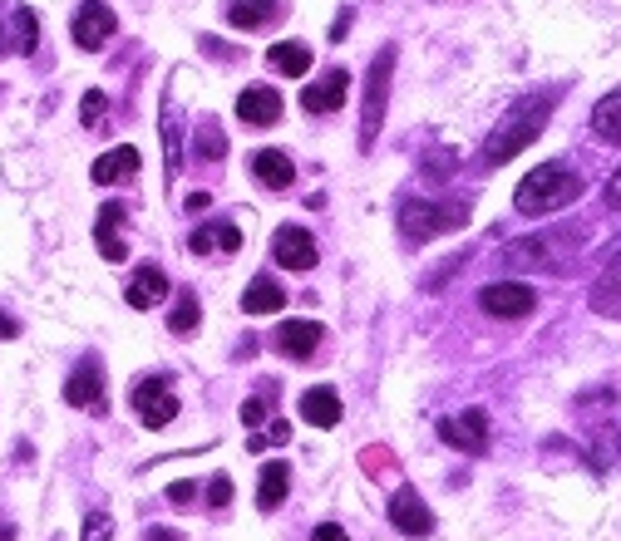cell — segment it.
<instances>
[{
	"mask_svg": "<svg viewBox=\"0 0 621 541\" xmlns=\"http://www.w3.org/2000/svg\"><path fill=\"white\" fill-rule=\"evenodd\" d=\"M553 104H557V94H533V99L508 108V114L493 124L489 139H483L479 168L493 172V168H504V163H514L523 149H533V139L547 128V118H553Z\"/></svg>",
	"mask_w": 621,
	"mask_h": 541,
	"instance_id": "6da1fadb",
	"label": "cell"
},
{
	"mask_svg": "<svg viewBox=\"0 0 621 541\" xmlns=\"http://www.w3.org/2000/svg\"><path fill=\"white\" fill-rule=\"evenodd\" d=\"M578 197H582L578 168H572V163H562V158H553V163L533 168L523 182H518L514 207L523 217H553V212H562V207H572Z\"/></svg>",
	"mask_w": 621,
	"mask_h": 541,
	"instance_id": "7a4b0ae2",
	"label": "cell"
},
{
	"mask_svg": "<svg viewBox=\"0 0 621 541\" xmlns=\"http://www.w3.org/2000/svg\"><path fill=\"white\" fill-rule=\"evenodd\" d=\"M582 246H587V232H582V227H553V232H533V236L508 242L504 261L523 266V271H557V276H568Z\"/></svg>",
	"mask_w": 621,
	"mask_h": 541,
	"instance_id": "3957f363",
	"label": "cell"
},
{
	"mask_svg": "<svg viewBox=\"0 0 621 541\" xmlns=\"http://www.w3.org/2000/svg\"><path fill=\"white\" fill-rule=\"evenodd\" d=\"M469 222V202H434V197H405L400 202V232L409 242H429V236L459 232Z\"/></svg>",
	"mask_w": 621,
	"mask_h": 541,
	"instance_id": "277c9868",
	"label": "cell"
},
{
	"mask_svg": "<svg viewBox=\"0 0 621 541\" xmlns=\"http://www.w3.org/2000/svg\"><path fill=\"white\" fill-rule=\"evenodd\" d=\"M390 75H395V44L370 60V75H365V104H360V153L376 149L380 124H385V104H390Z\"/></svg>",
	"mask_w": 621,
	"mask_h": 541,
	"instance_id": "5b68a950",
	"label": "cell"
},
{
	"mask_svg": "<svg viewBox=\"0 0 621 541\" xmlns=\"http://www.w3.org/2000/svg\"><path fill=\"white\" fill-rule=\"evenodd\" d=\"M479 306L498 320H523L537 310V291L528 281H493V286L479 291Z\"/></svg>",
	"mask_w": 621,
	"mask_h": 541,
	"instance_id": "8992f818",
	"label": "cell"
},
{
	"mask_svg": "<svg viewBox=\"0 0 621 541\" xmlns=\"http://www.w3.org/2000/svg\"><path fill=\"white\" fill-rule=\"evenodd\" d=\"M271 256H277L281 271H301V276H306L310 266H316V242H310L306 227L287 222V227H277V236H271Z\"/></svg>",
	"mask_w": 621,
	"mask_h": 541,
	"instance_id": "52a82bcc",
	"label": "cell"
},
{
	"mask_svg": "<svg viewBox=\"0 0 621 541\" xmlns=\"http://www.w3.org/2000/svg\"><path fill=\"white\" fill-rule=\"evenodd\" d=\"M134 409H139L143 428H163L178 418V394L168 389V379H143L134 389Z\"/></svg>",
	"mask_w": 621,
	"mask_h": 541,
	"instance_id": "ba28073f",
	"label": "cell"
},
{
	"mask_svg": "<svg viewBox=\"0 0 621 541\" xmlns=\"http://www.w3.org/2000/svg\"><path fill=\"white\" fill-rule=\"evenodd\" d=\"M114 30H118V21H114V11H109L104 0H85V5L75 11V44L79 50H89V54L104 50Z\"/></svg>",
	"mask_w": 621,
	"mask_h": 541,
	"instance_id": "9c48e42d",
	"label": "cell"
},
{
	"mask_svg": "<svg viewBox=\"0 0 621 541\" xmlns=\"http://www.w3.org/2000/svg\"><path fill=\"white\" fill-rule=\"evenodd\" d=\"M440 438L449 448H464V453H483L489 448V414L483 409H464L454 418H440Z\"/></svg>",
	"mask_w": 621,
	"mask_h": 541,
	"instance_id": "30bf717a",
	"label": "cell"
},
{
	"mask_svg": "<svg viewBox=\"0 0 621 541\" xmlns=\"http://www.w3.org/2000/svg\"><path fill=\"white\" fill-rule=\"evenodd\" d=\"M321 340H326V330L316 320H281L277 335H271V350H281L287 360H310Z\"/></svg>",
	"mask_w": 621,
	"mask_h": 541,
	"instance_id": "8fae6325",
	"label": "cell"
},
{
	"mask_svg": "<svg viewBox=\"0 0 621 541\" xmlns=\"http://www.w3.org/2000/svg\"><path fill=\"white\" fill-rule=\"evenodd\" d=\"M65 403L69 409H104V374H99V360H79V370L65 379Z\"/></svg>",
	"mask_w": 621,
	"mask_h": 541,
	"instance_id": "7c38bea8",
	"label": "cell"
},
{
	"mask_svg": "<svg viewBox=\"0 0 621 541\" xmlns=\"http://www.w3.org/2000/svg\"><path fill=\"white\" fill-rule=\"evenodd\" d=\"M345 89H351V75H345V69H326L316 85L301 89V108H306V114H335V108L345 104Z\"/></svg>",
	"mask_w": 621,
	"mask_h": 541,
	"instance_id": "4fadbf2b",
	"label": "cell"
},
{
	"mask_svg": "<svg viewBox=\"0 0 621 541\" xmlns=\"http://www.w3.org/2000/svg\"><path fill=\"white\" fill-rule=\"evenodd\" d=\"M237 118L252 128H271L281 118V94L267 85H246L242 94H237Z\"/></svg>",
	"mask_w": 621,
	"mask_h": 541,
	"instance_id": "5bb4252c",
	"label": "cell"
},
{
	"mask_svg": "<svg viewBox=\"0 0 621 541\" xmlns=\"http://www.w3.org/2000/svg\"><path fill=\"white\" fill-rule=\"evenodd\" d=\"M390 521H395V531H405V537H429V531H434V517H429V507L419 502L415 488H400L395 498H390Z\"/></svg>",
	"mask_w": 621,
	"mask_h": 541,
	"instance_id": "9a60e30c",
	"label": "cell"
},
{
	"mask_svg": "<svg viewBox=\"0 0 621 541\" xmlns=\"http://www.w3.org/2000/svg\"><path fill=\"white\" fill-rule=\"evenodd\" d=\"M188 252L193 256H213V252H242V232H237L232 222H203L188 232Z\"/></svg>",
	"mask_w": 621,
	"mask_h": 541,
	"instance_id": "2e32d148",
	"label": "cell"
},
{
	"mask_svg": "<svg viewBox=\"0 0 621 541\" xmlns=\"http://www.w3.org/2000/svg\"><path fill=\"white\" fill-rule=\"evenodd\" d=\"M301 418H306L310 428H335V424H341V394H335L331 384L306 389V394H301Z\"/></svg>",
	"mask_w": 621,
	"mask_h": 541,
	"instance_id": "e0dca14e",
	"label": "cell"
},
{
	"mask_svg": "<svg viewBox=\"0 0 621 541\" xmlns=\"http://www.w3.org/2000/svg\"><path fill=\"white\" fill-rule=\"evenodd\" d=\"M587 300H592V310H597V315L621 320V252L601 266V276L592 281V296Z\"/></svg>",
	"mask_w": 621,
	"mask_h": 541,
	"instance_id": "ac0fdd59",
	"label": "cell"
},
{
	"mask_svg": "<svg viewBox=\"0 0 621 541\" xmlns=\"http://www.w3.org/2000/svg\"><path fill=\"white\" fill-rule=\"evenodd\" d=\"M118 227H124V207H118V202L99 207V217H94V246H99V256H109V261H124V256H129V246H124Z\"/></svg>",
	"mask_w": 621,
	"mask_h": 541,
	"instance_id": "d6986e66",
	"label": "cell"
},
{
	"mask_svg": "<svg viewBox=\"0 0 621 541\" xmlns=\"http://www.w3.org/2000/svg\"><path fill=\"white\" fill-rule=\"evenodd\" d=\"M124 300H129L134 310H153L159 300H168V276H163L159 266H139L129 291H124Z\"/></svg>",
	"mask_w": 621,
	"mask_h": 541,
	"instance_id": "ffe728a7",
	"label": "cell"
},
{
	"mask_svg": "<svg viewBox=\"0 0 621 541\" xmlns=\"http://www.w3.org/2000/svg\"><path fill=\"white\" fill-rule=\"evenodd\" d=\"M242 310L246 315H277V310H287V291H281V281L252 276V286L242 291Z\"/></svg>",
	"mask_w": 621,
	"mask_h": 541,
	"instance_id": "44dd1931",
	"label": "cell"
},
{
	"mask_svg": "<svg viewBox=\"0 0 621 541\" xmlns=\"http://www.w3.org/2000/svg\"><path fill=\"white\" fill-rule=\"evenodd\" d=\"M134 172H139V149H134V143H118L114 153H104V158H94V168H89V178H94V182H129Z\"/></svg>",
	"mask_w": 621,
	"mask_h": 541,
	"instance_id": "7402d4cb",
	"label": "cell"
},
{
	"mask_svg": "<svg viewBox=\"0 0 621 541\" xmlns=\"http://www.w3.org/2000/svg\"><path fill=\"white\" fill-rule=\"evenodd\" d=\"M287 492H291V467L281 463V458H271V463L262 467V478H257V507L277 512L281 502H287Z\"/></svg>",
	"mask_w": 621,
	"mask_h": 541,
	"instance_id": "603a6c76",
	"label": "cell"
},
{
	"mask_svg": "<svg viewBox=\"0 0 621 541\" xmlns=\"http://www.w3.org/2000/svg\"><path fill=\"white\" fill-rule=\"evenodd\" d=\"M252 172H257L267 188H277V192H287L291 182H296V163H291L281 149H262L257 158H252Z\"/></svg>",
	"mask_w": 621,
	"mask_h": 541,
	"instance_id": "cb8c5ba5",
	"label": "cell"
},
{
	"mask_svg": "<svg viewBox=\"0 0 621 541\" xmlns=\"http://www.w3.org/2000/svg\"><path fill=\"white\" fill-rule=\"evenodd\" d=\"M592 133L611 149H621V89H611L597 108H592Z\"/></svg>",
	"mask_w": 621,
	"mask_h": 541,
	"instance_id": "d4e9b609",
	"label": "cell"
},
{
	"mask_svg": "<svg viewBox=\"0 0 621 541\" xmlns=\"http://www.w3.org/2000/svg\"><path fill=\"white\" fill-rule=\"evenodd\" d=\"M267 64L277 69V75L296 79V75H306V69H310V50H306V44H296V40H277L267 50Z\"/></svg>",
	"mask_w": 621,
	"mask_h": 541,
	"instance_id": "484cf974",
	"label": "cell"
},
{
	"mask_svg": "<svg viewBox=\"0 0 621 541\" xmlns=\"http://www.w3.org/2000/svg\"><path fill=\"white\" fill-rule=\"evenodd\" d=\"M271 15H277L271 0H227V25H237V30H257Z\"/></svg>",
	"mask_w": 621,
	"mask_h": 541,
	"instance_id": "4316f807",
	"label": "cell"
},
{
	"mask_svg": "<svg viewBox=\"0 0 621 541\" xmlns=\"http://www.w3.org/2000/svg\"><path fill=\"white\" fill-rule=\"evenodd\" d=\"M198 320H203V306H198L193 291H182V296L173 300V310H168V330L173 335H193Z\"/></svg>",
	"mask_w": 621,
	"mask_h": 541,
	"instance_id": "83f0119b",
	"label": "cell"
},
{
	"mask_svg": "<svg viewBox=\"0 0 621 541\" xmlns=\"http://www.w3.org/2000/svg\"><path fill=\"white\" fill-rule=\"evenodd\" d=\"M198 158L203 163H217L227 153V139H223V128H217V118H203V124H198Z\"/></svg>",
	"mask_w": 621,
	"mask_h": 541,
	"instance_id": "f1b7e54d",
	"label": "cell"
},
{
	"mask_svg": "<svg viewBox=\"0 0 621 541\" xmlns=\"http://www.w3.org/2000/svg\"><path fill=\"white\" fill-rule=\"evenodd\" d=\"M11 15H15V35H21V54H35V44H40V15L30 5H11Z\"/></svg>",
	"mask_w": 621,
	"mask_h": 541,
	"instance_id": "f546056e",
	"label": "cell"
},
{
	"mask_svg": "<svg viewBox=\"0 0 621 541\" xmlns=\"http://www.w3.org/2000/svg\"><path fill=\"white\" fill-rule=\"evenodd\" d=\"M163 149H168V182H173V178H178V163H182V139H178L173 114H163Z\"/></svg>",
	"mask_w": 621,
	"mask_h": 541,
	"instance_id": "4dcf8cb0",
	"label": "cell"
},
{
	"mask_svg": "<svg viewBox=\"0 0 621 541\" xmlns=\"http://www.w3.org/2000/svg\"><path fill=\"white\" fill-rule=\"evenodd\" d=\"M79 541H114V521H109V512H85V531H79Z\"/></svg>",
	"mask_w": 621,
	"mask_h": 541,
	"instance_id": "1f68e13d",
	"label": "cell"
},
{
	"mask_svg": "<svg viewBox=\"0 0 621 541\" xmlns=\"http://www.w3.org/2000/svg\"><path fill=\"white\" fill-rule=\"evenodd\" d=\"M104 108H109V99H104V89H89L85 99H79V118H85V128H94L99 118H104Z\"/></svg>",
	"mask_w": 621,
	"mask_h": 541,
	"instance_id": "d6a6232c",
	"label": "cell"
},
{
	"mask_svg": "<svg viewBox=\"0 0 621 541\" xmlns=\"http://www.w3.org/2000/svg\"><path fill=\"white\" fill-rule=\"evenodd\" d=\"M207 507H213V512L232 507V478H227V473H217V478L207 482Z\"/></svg>",
	"mask_w": 621,
	"mask_h": 541,
	"instance_id": "836d02e7",
	"label": "cell"
},
{
	"mask_svg": "<svg viewBox=\"0 0 621 541\" xmlns=\"http://www.w3.org/2000/svg\"><path fill=\"white\" fill-rule=\"evenodd\" d=\"M267 403H271V384H267V394H257V399H246V403H242V418H246V424H262Z\"/></svg>",
	"mask_w": 621,
	"mask_h": 541,
	"instance_id": "e575fe53",
	"label": "cell"
},
{
	"mask_svg": "<svg viewBox=\"0 0 621 541\" xmlns=\"http://www.w3.org/2000/svg\"><path fill=\"white\" fill-rule=\"evenodd\" d=\"M198 498V482L193 478H188V482H173V488H168V502H193Z\"/></svg>",
	"mask_w": 621,
	"mask_h": 541,
	"instance_id": "d590c367",
	"label": "cell"
},
{
	"mask_svg": "<svg viewBox=\"0 0 621 541\" xmlns=\"http://www.w3.org/2000/svg\"><path fill=\"white\" fill-rule=\"evenodd\" d=\"M310 541H351V537H345V531L335 527V521H321V527L310 531Z\"/></svg>",
	"mask_w": 621,
	"mask_h": 541,
	"instance_id": "8d00e7d4",
	"label": "cell"
},
{
	"mask_svg": "<svg viewBox=\"0 0 621 541\" xmlns=\"http://www.w3.org/2000/svg\"><path fill=\"white\" fill-rule=\"evenodd\" d=\"M607 207H611V212H621V168L607 178Z\"/></svg>",
	"mask_w": 621,
	"mask_h": 541,
	"instance_id": "74e56055",
	"label": "cell"
},
{
	"mask_svg": "<svg viewBox=\"0 0 621 541\" xmlns=\"http://www.w3.org/2000/svg\"><path fill=\"white\" fill-rule=\"evenodd\" d=\"M0 335H5V340H15V335H21V320L0 310Z\"/></svg>",
	"mask_w": 621,
	"mask_h": 541,
	"instance_id": "f35d334b",
	"label": "cell"
},
{
	"mask_svg": "<svg viewBox=\"0 0 621 541\" xmlns=\"http://www.w3.org/2000/svg\"><path fill=\"white\" fill-rule=\"evenodd\" d=\"M143 541H182V537L173 527H149V531H143Z\"/></svg>",
	"mask_w": 621,
	"mask_h": 541,
	"instance_id": "ab89813d",
	"label": "cell"
},
{
	"mask_svg": "<svg viewBox=\"0 0 621 541\" xmlns=\"http://www.w3.org/2000/svg\"><path fill=\"white\" fill-rule=\"evenodd\" d=\"M267 438H271V443H291V424H281V418H277V424L267 428Z\"/></svg>",
	"mask_w": 621,
	"mask_h": 541,
	"instance_id": "60d3db41",
	"label": "cell"
},
{
	"mask_svg": "<svg viewBox=\"0 0 621 541\" xmlns=\"http://www.w3.org/2000/svg\"><path fill=\"white\" fill-rule=\"evenodd\" d=\"M345 30H351V11H345L341 21H335V30H331V44H341V40H345Z\"/></svg>",
	"mask_w": 621,
	"mask_h": 541,
	"instance_id": "b9f144b4",
	"label": "cell"
},
{
	"mask_svg": "<svg viewBox=\"0 0 621 541\" xmlns=\"http://www.w3.org/2000/svg\"><path fill=\"white\" fill-rule=\"evenodd\" d=\"M0 15H5V0H0ZM0 54H11V40H5V21H0Z\"/></svg>",
	"mask_w": 621,
	"mask_h": 541,
	"instance_id": "7bdbcfd3",
	"label": "cell"
}]
</instances>
